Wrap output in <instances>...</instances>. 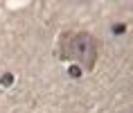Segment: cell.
<instances>
[{"label":"cell","mask_w":133,"mask_h":113,"mask_svg":"<svg viewBox=\"0 0 133 113\" xmlns=\"http://www.w3.org/2000/svg\"><path fill=\"white\" fill-rule=\"evenodd\" d=\"M61 52H63L61 56L75 59L86 70H92L95 61H97V41L88 32H77V34H70L61 41Z\"/></svg>","instance_id":"obj_1"}]
</instances>
